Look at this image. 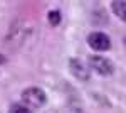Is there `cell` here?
Returning <instances> with one entry per match:
<instances>
[{"mask_svg": "<svg viewBox=\"0 0 126 113\" xmlns=\"http://www.w3.org/2000/svg\"><path fill=\"white\" fill-rule=\"evenodd\" d=\"M69 68H71V73L76 76L78 79H81V81H89V78H91L89 69H87L81 61H78V59H71V61H69Z\"/></svg>", "mask_w": 126, "mask_h": 113, "instance_id": "obj_4", "label": "cell"}, {"mask_svg": "<svg viewBox=\"0 0 126 113\" xmlns=\"http://www.w3.org/2000/svg\"><path fill=\"white\" fill-rule=\"evenodd\" d=\"M111 7H113V12L116 14L118 17L126 22V2L125 0H114Z\"/></svg>", "mask_w": 126, "mask_h": 113, "instance_id": "obj_5", "label": "cell"}, {"mask_svg": "<svg viewBox=\"0 0 126 113\" xmlns=\"http://www.w3.org/2000/svg\"><path fill=\"white\" fill-rule=\"evenodd\" d=\"M2 63H5V57H3L2 54H0V64H2Z\"/></svg>", "mask_w": 126, "mask_h": 113, "instance_id": "obj_8", "label": "cell"}, {"mask_svg": "<svg viewBox=\"0 0 126 113\" xmlns=\"http://www.w3.org/2000/svg\"><path fill=\"white\" fill-rule=\"evenodd\" d=\"M22 101L29 108H39L46 103V93L40 88H27L22 91Z\"/></svg>", "mask_w": 126, "mask_h": 113, "instance_id": "obj_1", "label": "cell"}, {"mask_svg": "<svg viewBox=\"0 0 126 113\" xmlns=\"http://www.w3.org/2000/svg\"><path fill=\"white\" fill-rule=\"evenodd\" d=\"M87 44L94 51H108L111 47V41L104 32H91L87 36Z\"/></svg>", "mask_w": 126, "mask_h": 113, "instance_id": "obj_3", "label": "cell"}, {"mask_svg": "<svg viewBox=\"0 0 126 113\" xmlns=\"http://www.w3.org/2000/svg\"><path fill=\"white\" fill-rule=\"evenodd\" d=\"M9 113H32V112H30L29 106L17 103V105H12V106H10V112Z\"/></svg>", "mask_w": 126, "mask_h": 113, "instance_id": "obj_6", "label": "cell"}, {"mask_svg": "<svg viewBox=\"0 0 126 113\" xmlns=\"http://www.w3.org/2000/svg\"><path fill=\"white\" fill-rule=\"evenodd\" d=\"M59 22H61V14L57 10H50L49 12V24L50 25H57Z\"/></svg>", "mask_w": 126, "mask_h": 113, "instance_id": "obj_7", "label": "cell"}, {"mask_svg": "<svg viewBox=\"0 0 126 113\" xmlns=\"http://www.w3.org/2000/svg\"><path fill=\"white\" fill-rule=\"evenodd\" d=\"M87 63H89V66L93 68L96 73L103 76H109L113 71H114V66H113V63L108 59V57H103V56H89L87 57Z\"/></svg>", "mask_w": 126, "mask_h": 113, "instance_id": "obj_2", "label": "cell"}]
</instances>
